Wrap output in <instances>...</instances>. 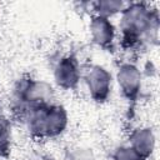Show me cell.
<instances>
[{
	"label": "cell",
	"instance_id": "8fae6325",
	"mask_svg": "<svg viewBox=\"0 0 160 160\" xmlns=\"http://www.w3.org/2000/svg\"><path fill=\"white\" fill-rule=\"evenodd\" d=\"M112 160H145L131 146H120L115 150Z\"/></svg>",
	"mask_w": 160,
	"mask_h": 160
},
{
	"label": "cell",
	"instance_id": "52a82bcc",
	"mask_svg": "<svg viewBox=\"0 0 160 160\" xmlns=\"http://www.w3.org/2000/svg\"><path fill=\"white\" fill-rule=\"evenodd\" d=\"M90 35L92 41L106 51H112L115 45V28L108 18L92 15L90 20Z\"/></svg>",
	"mask_w": 160,
	"mask_h": 160
},
{
	"label": "cell",
	"instance_id": "277c9868",
	"mask_svg": "<svg viewBox=\"0 0 160 160\" xmlns=\"http://www.w3.org/2000/svg\"><path fill=\"white\" fill-rule=\"evenodd\" d=\"M85 84L88 86L90 98L99 104L108 101L111 94L112 76L101 65H91L85 72Z\"/></svg>",
	"mask_w": 160,
	"mask_h": 160
},
{
	"label": "cell",
	"instance_id": "5b68a950",
	"mask_svg": "<svg viewBox=\"0 0 160 160\" xmlns=\"http://www.w3.org/2000/svg\"><path fill=\"white\" fill-rule=\"evenodd\" d=\"M119 90L129 102H135L141 90V71L132 62H122L116 71Z\"/></svg>",
	"mask_w": 160,
	"mask_h": 160
},
{
	"label": "cell",
	"instance_id": "6da1fadb",
	"mask_svg": "<svg viewBox=\"0 0 160 160\" xmlns=\"http://www.w3.org/2000/svg\"><path fill=\"white\" fill-rule=\"evenodd\" d=\"M159 15L146 2L126 4L121 11L120 45L132 50L142 42H158Z\"/></svg>",
	"mask_w": 160,
	"mask_h": 160
},
{
	"label": "cell",
	"instance_id": "30bf717a",
	"mask_svg": "<svg viewBox=\"0 0 160 160\" xmlns=\"http://www.w3.org/2000/svg\"><path fill=\"white\" fill-rule=\"evenodd\" d=\"M11 128L10 122L2 116L0 119V158H6L11 149Z\"/></svg>",
	"mask_w": 160,
	"mask_h": 160
},
{
	"label": "cell",
	"instance_id": "ba28073f",
	"mask_svg": "<svg viewBox=\"0 0 160 160\" xmlns=\"http://www.w3.org/2000/svg\"><path fill=\"white\" fill-rule=\"evenodd\" d=\"M142 159L148 160L155 149V135L150 128H139L130 135V145Z\"/></svg>",
	"mask_w": 160,
	"mask_h": 160
},
{
	"label": "cell",
	"instance_id": "9c48e42d",
	"mask_svg": "<svg viewBox=\"0 0 160 160\" xmlns=\"http://www.w3.org/2000/svg\"><path fill=\"white\" fill-rule=\"evenodd\" d=\"M94 5V15H99L102 18L110 19L111 16L116 14H121L122 9L125 8V2L122 1H115V0H101L92 4Z\"/></svg>",
	"mask_w": 160,
	"mask_h": 160
},
{
	"label": "cell",
	"instance_id": "7a4b0ae2",
	"mask_svg": "<svg viewBox=\"0 0 160 160\" xmlns=\"http://www.w3.org/2000/svg\"><path fill=\"white\" fill-rule=\"evenodd\" d=\"M21 119H24L30 136L36 140L58 138L65 131L69 122L66 109L55 104L30 108Z\"/></svg>",
	"mask_w": 160,
	"mask_h": 160
},
{
	"label": "cell",
	"instance_id": "8992f818",
	"mask_svg": "<svg viewBox=\"0 0 160 160\" xmlns=\"http://www.w3.org/2000/svg\"><path fill=\"white\" fill-rule=\"evenodd\" d=\"M54 79L64 90H74L81 79V69L78 59L72 55L62 56L54 68Z\"/></svg>",
	"mask_w": 160,
	"mask_h": 160
},
{
	"label": "cell",
	"instance_id": "3957f363",
	"mask_svg": "<svg viewBox=\"0 0 160 160\" xmlns=\"http://www.w3.org/2000/svg\"><path fill=\"white\" fill-rule=\"evenodd\" d=\"M52 96L54 89L49 82L30 76L21 78L14 89V110L21 118L30 108L51 104Z\"/></svg>",
	"mask_w": 160,
	"mask_h": 160
},
{
	"label": "cell",
	"instance_id": "7c38bea8",
	"mask_svg": "<svg viewBox=\"0 0 160 160\" xmlns=\"http://www.w3.org/2000/svg\"><path fill=\"white\" fill-rule=\"evenodd\" d=\"M2 118V115H1V106H0V119Z\"/></svg>",
	"mask_w": 160,
	"mask_h": 160
}]
</instances>
